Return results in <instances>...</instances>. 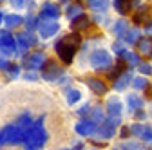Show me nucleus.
Listing matches in <instances>:
<instances>
[{"instance_id":"1","label":"nucleus","mask_w":152,"mask_h":150,"mask_svg":"<svg viewBox=\"0 0 152 150\" xmlns=\"http://www.w3.org/2000/svg\"><path fill=\"white\" fill-rule=\"evenodd\" d=\"M80 42H82V38H80V34L76 31L67 34V36H64L60 42H56V45H54L56 54L60 56V60L64 63H71L72 62V56H74L76 49L80 47Z\"/></svg>"},{"instance_id":"2","label":"nucleus","mask_w":152,"mask_h":150,"mask_svg":"<svg viewBox=\"0 0 152 150\" xmlns=\"http://www.w3.org/2000/svg\"><path fill=\"white\" fill-rule=\"evenodd\" d=\"M45 139H47V134H45V128H44V116H42L29 128H26V145H24V148L26 150H38V148L44 146Z\"/></svg>"},{"instance_id":"3","label":"nucleus","mask_w":152,"mask_h":150,"mask_svg":"<svg viewBox=\"0 0 152 150\" xmlns=\"http://www.w3.org/2000/svg\"><path fill=\"white\" fill-rule=\"evenodd\" d=\"M6 143L18 145V143H26V128H20L18 125H7L0 130V146H4Z\"/></svg>"},{"instance_id":"4","label":"nucleus","mask_w":152,"mask_h":150,"mask_svg":"<svg viewBox=\"0 0 152 150\" xmlns=\"http://www.w3.org/2000/svg\"><path fill=\"white\" fill-rule=\"evenodd\" d=\"M91 63L96 71H105V69H109L112 65V58L105 49H98V51H94L91 54Z\"/></svg>"},{"instance_id":"5","label":"nucleus","mask_w":152,"mask_h":150,"mask_svg":"<svg viewBox=\"0 0 152 150\" xmlns=\"http://www.w3.org/2000/svg\"><path fill=\"white\" fill-rule=\"evenodd\" d=\"M36 29L40 31L42 38H49V36H53V34L58 33L60 25H58V22H56V20H47V18H44V20L38 22V27Z\"/></svg>"},{"instance_id":"6","label":"nucleus","mask_w":152,"mask_h":150,"mask_svg":"<svg viewBox=\"0 0 152 150\" xmlns=\"http://www.w3.org/2000/svg\"><path fill=\"white\" fill-rule=\"evenodd\" d=\"M42 76L49 82L56 80V78H60L62 76V69L56 65V62H45V65L42 67Z\"/></svg>"},{"instance_id":"7","label":"nucleus","mask_w":152,"mask_h":150,"mask_svg":"<svg viewBox=\"0 0 152 150\" xmlns=\"http://www.w3.org/2000/svg\"><path fill=\"white\" fill-rule=\"evenodd\" d=\"M24 65L27 69H42V65H45V54L34 52V54L27 56V58L24 60Z\"/></svg>"},{"instance_id":"8","label":"nucleus","mask_w":152,"mask_h":150,"mask_svg":"<svg viewBox=\"0 0 152 150\" xmlns=\"http://www.w3.org/2000/svg\"><path fill=\"white\" fill-rule=\"evenodd\" d=\"M136 24H143L145 27H152V6H145L136 16H134Z\"/></svg>"},{"instance_id":"9","label":"nucleus","mask_w":152,"mask_h":150,"mask_svg":"<svg viewBox=\"0 0 152 150\" xmlns=\"http://www.w3.org/2000/svg\"><path fill=\"white\" fill-rule=\"evenodd\" d=\"M0 51L4 54H13L16 51V42L11 34H2L0 36Z\"/></svg>"},{"instance_id":"10","label":"nucleus","mask_w":152,"mask_h":150,"mask_svg":"<svg viewBox=\"0 0 152 150\" xmlns=\"http://www.w3.org/2000/svg\"><path fill=\"white\" fill-rule=\"evenodd\" d=\"M74 130L78 132L80 136H92V132L96 130V127H94V123L91 121V119H82V121H78L74 125Z\"/></svg>"},{"instance_id":"11","label":"nucleus","mask_w":152,"mask_h":150,"mask_svg":"<svg viewBox=\"0 0 152 150\" xmlns=\"http://www.w3.org/2000/svg\"><path fill=\"white\" fill-rule=\"evenodd\" d=\"M60 16V9L56 4H44L42 7V18H47V20H56Z\"/></svg>"},{"instance_id":"12","label":"nucleus","mask_w":152,"mask_h":150,"mask_svg":"<svg viewBox=\"0 0 152 150\" xmlns=\"http://www.w3.org/2000/svg\"><path fill=\"white\" fill-rule=\"evenodd\" d=\"M123 72H127V62L121 58V60H118V63H116V67H114L110 72H109V78L110 80H118Z\"/></svg>"},{"instance_id":"13","label":"nucleus","mask_w":152,"mask_h":150,"mask_svg":"<svg viewBox=\"0 0 152 150\" xmlns=\"http://www.w3.org/2000/svg\"><path fill=\"white\" fill-rule=\"evenodd\" d=\"M87 85L96 92V94H105L107 92V85L102 82V80H98V78H91V80H87Z\"/></svg>"},{"instance_id":"14","label":"nucleus","mask_w":152,"mask_h":150,"mask_svg":"<svg viewBox=\"0 0 152 150\" xmlns=\"http://www.w3.org/2000/svg\"><path fill=\"white\" fill-rule=\"evenodd\" d=\"M107 112L109 114H120L121 112V101L116 96H112V98L107 100Z\"/></svg>"},{"instance_id":"15","label":"nucleus","mask_w":152,"mask_h":150,"mask_svg":"<svg viewBox=\"0 0 152 150\" xmlns=\"http://www.w3.org/2000/svg\"><path fill=\"white\" fill-rule=\"evenodd\" d=\"M130 82H132L130 72H123L118 80H114V89H116V90H123L125 87H129V83H130Z\"/></svg>"},{"instance_id":"16","label":"nucleus","mask_w":152,"mask_h":150,"mask_svg":"<svg viewBox=\"0 0 152 150\" xmlns=\"http://www.w3.org/2000/svg\"><path fill=\"white\" fill-rule=\"evenodd\" d=\"M140 107H143V100L140 96H136V94H129L127 96V108L129 110H136Z\"/></svg>"},{"instance_id":"17","label":"nucleus","mask_w":152,"mask_h":150,"mask_svg":"<svg viewBox=\"0 0 152 150\" xmlns=\"http://www.w3.org/2000/svg\"><path fill=\"white\" fill-rule=\"evenodd\" d=\"M127 31H129V24H127V20H118V22H114V25H112V33L116 34V36H125Z\"/></svg>"},{"instance_id":"18","label":"nucleus","mask_w":152,"mask_h":150,"mask_svg":"<svg viewBox=\"0 0 152 150\" xmlns=\"http://www.w3.org/2000/svg\"><path fill=\"white\" fill-rule=\"evenodd\" d=\"M138 49H140V52L145 54V56L152 54V38H141V40L138 42Z\"/></svg>"},{"instance_id":"19","label":"nucleus","mask_w":152,"mask_h":150,"mask_svg":"<svg viewBox=\"0 0 152 150\" xmlns=\"http://www.w3.org/2000/svg\"><path fill=\"white\" fill-rule=\"evenodd\" d=\"M114 7L118 9V13L127 15L132 7V0H114Z\"/></svg>"},{"instance_id":"20","label":"nucleus","mask_w":152,"mask_h":150,"mask_svg":"<svg viewBox=\"0 0 152 150\" xmlns=\"http://www.w3.org/2000/svg\"><path fill=\"white\" fill-rule=\"evenodd\" d=\"M87 4H89V7L94 9V11H105L110 2H109V0H87Z\"/></svg>"},{"instance_id":"21","label":"nucleus","mask_w":152,"mask_h":150,"mask_svg":"<svg viewBox=\"0 0 152 150\" xmlns=\"http://www.w3.org/2000/svg\"><path fill=\"white\" fill-rule=\"evenodd\" d=\"M87 25H89V18L85 15H80L78 18H74V20H72V29H76V31L85 29Z\"/></svg>"},{"instance_id":"22","label":"nucleus","mask_w":152,"mask_h":150,"mask_svg":"<svg viewBox=\"0 0 152 150\" xmlns=\"http://www.w3.org/2000/svg\"><path fill=\"white\" fill-rule=\"evenodd\" d=\"M125 42L127 44H136V42H140V29H129L125 33Z\"/></svg>"},{"instance_id":"23","label":"nucleus","mask_w":152,"mask_h":150,"mask_svg":"<svg viewBox=\"0 0 152 150\" xmlns=\"http://www.w3.org/2000/svg\"><path fill=\"white\" fill-rule=\"evenodd\" d=\"M91 121L92 123H100V121H103L105 118H103V110H102V107H92V110H91Z\"/></svg>"},{"instance_id":"24","label":"nucleus","mask_w":152,"mask_h":150,"mask_svg":"<svg viewBox=\"0 0 152 150\" xmlns=\"http://www.w3.org/2000/svg\"><path fill=\"white\" fill-rule=\"evenodd\" d=\"M24 20H22V16L20 15H7L6 16V25L7 27H18Z\"/></svg>"},{"instance_id":"25","label":"nucleus","mask_w":152,"mask_h":150,"mask_svg":"<svg viewBox=\"0 0 152 150\" xmlns=\"http://www.w3.org/2000/svg\"><path fill=\"white\" fill-rule=\"evenodd\" d=\"M121 56H123V60H125L129 65H138V63H140V58H138V54H136V52L123 51V52H121Z\"/></svg>"},{"instance_id":"26","label":"nucleus","mask_w":152,"mask_h":150,"mask_svg":"<svg viewBox=\"0 0 152 150\" xmlns=\"http://www.w3.org/2000/svg\"><path fill=\"white\" fill-rule=\"evenodd\" d=\"M16 42H20V47H22V49H27L29 45H33V42H34V40L31 38L29 34H26V33H24V34H18Z\"/></svg>"},{"instance_id":"27","label":"nucleus","mask_w":152,"mask_h":150,"mask_svg":"<svg viewBox=\"0 0 152 150\" xmlns=\"http://www.w3.org/2000/svg\"><path fill=\"white\" fill-rule=\"evenodd\" d=\"M80 98H82V92L76 90V89H72V90L67 92V103L69 105H74L76 101H80Z\"/></svg>"},{"instance_id":"28","label":"nucleus","mask_w":152,"mask_h":150,"mask_svg":"<svg viewBox=\"0 0 152 150\" xmlns=\"http://www.w3.org/2000/svg\"><path fill=\"white\" fill-rule=\"evenodd\" d=\"M16 125L20 127V128H29V127L33 125V123H31V118H29V114H22L20 118H18Z\"/></svg>"},{"instance_id":"29","label":"nucleus","mask_w":152,"mask_h":150,"mask_svg":"<svg viewBox=\"0 0 152 150\" xmlns=\"http://www.w3.org/2000/svg\"><path fill=\"white\" fill-rule=\"evenodd\" d=\"M132 87L140 90V89H147V87H148V83H147V80H145L143 76H138V78L132 80Z\"/></svg>"},{"instance_id":"30","label":"nucleus","mask_w":152,"mask_h":150,"mask_svg":"<svg viewBox=\"0 0 152 150\" xmlns=\"http://www.w3.org/2000/svg\"><path fill=\"white\" fill-rule=\"evenodd\" d=\"M82 15V9L78 7V6H69L67 7V16L71 18V20H74V18H78Z\"/></svg>"},{"instance_id":"31","label":"nucleus","mask_w":152,"mask_h":150,"mask_svg":"<svg viewBox=\"0 0 152 150\" xmlns=\"http://www.w3.org/2000/svg\"><path fill=\"white\" fill-rule=\"evenodd\" d=\"M138 69H140V72L143 74V76H148V74H152V65H150V63H147V62L138 63Z\"/></svg>"},{"instance_id":"32","label":"nucleus","mask_w":152,"mask_h":150,"mask_svg":"<svg viewBox=\"0 0 152 150\" xmlns=\"http://www.w3.org/2000/svg\"><path fill=\"white\" fill-rule=\"evenodd\" d=\"M143 130H145V125H141V123H134V125H130V132L134 134V136H138V138H141Z\"/></svg>"},{"instance_id":"33","label":"nucleus","mask_w":152,"mask_h":150,"mask_svg":"<svg viewBox=\"0 0 152 150\" xmlns=\"http://www.w3.org/2000/svg\"><path fill=\"white\" fill-rule=\"evenodd\" d=\"M141 139L147 141V143L152 141V127H147L145 125V130H143V134H141Z\"/></svg>"},{"instance_id":"34","label":"nucleus","mask_w":152,"mask_h":150,"mask_svg":"<svg viewBox=\"0 0 152 150\" xmlns=\"http://www.w3.org/2000/svg\"><path fill=\"white\" fill-rule=\"evenodd\" d=\"M121 150H140V145L138 143H134V141H125L123 145H121Z\"/></svg>"},{"instance_id":"35","label":"nucleus","mask_w":152,"mask_h":150,"mask_svg":"<svg viewBox=\"0 0 152 150\" xmlns=\"http://www.w3.org/2000/svg\"><path fill=\"white\" fill-rule=\"evenodd\" d=\"M7 71H9V76H11V78H16V76H18V71H20V69H18V65H9Z\"/></svg>"},{"instance_id":"36","label":"nucleus","mask_w":152,"mask_h":150,"mask_svg":"<svg viewBox=\"0 0 152 150\" xmlns=\"http://www.w3.org/2000/svg\"><path fill=\"white\" fill-rule=\"evenodd\" d=\"M11 4H13V7H15V9H20V7H24V6H26L24 0H11Z\"/></svg>"},{"instance_id":"37","label":"nucleus","mask_w":152,"mask_h":150,"mask_svg":"<svg viewBox=\"0 0 152 150\" xmlns=\"http://www.w3.org/2000/svg\"><path fill=\"white\" fill-rule=\"evenodd\" d=\"M27 27H29V29H34V27H38V24H36V18H34V16H29V20H27Z\"/></svg>"},{"instance_id":"38","label":"nucleus","mask_w":152,"mask_h":150,"mask_svg":"<svg viewBox=\"0 0 152 150\" xmlns=\"http://www.w3.org/2000/svg\"><path fill=\"white\" fill-rule=\"evenodd\" d=\"M112 49L116 51V52H123V51H121L123 47H121V44H120V42H116V44H112Z\"/></svg>"},{"instance_id":"39","label":"nucleus","mask_w":152,"mask_h":150,"mask_svg":"<svg viewBox=\"0 0 152 150\" xmlns=\"http://www.w3.org/2000/svg\"><path fill=\"white\" fill-rule=\"evenodd\" d=\"M129 134H130V128H129V127H123V128H121V138H127Z\"/></svg>"},{"instance_id":"40","label":"nucleus","mask_w":152,"mask_h":150,"mask_svg":"<svg viewBox=\"0 0 152 150\" xmlns=\"http://www.w3.org/2000/svg\"><path fill=\"white\" fill-rule=\"evenodd\" d=\"M0 69H9V63L4 58H0Z\"/></svg>"},{"instance_id":"41","label":"nucleus","mask_w":152,"mask_h":150,"mask_svg":"<svg viewBox=\"0 0 152 150\" xmlns=\"http://www.w3.org/2000/svg\"><path fill=\"white\" fill-rule=\"evenodd\" d=\"M145 118H147L145 112H141V110H138V112H136V119H145Z\"/></svg>"},{"instance_id":"42","label":"nucleus","mask_w":152,"mask_h":150,"mask_svg":"<svg viewBox=\"0 0 152 150\" xmlns=\"http://www.w3.org/2000/svg\"><path fill=\"white\" fill-rule=\"evenodd\" d=\"M94 18H96V22H102V24H103V22L107 20V18H105L103 15H96V16H94Z\"/></svg>"},{"instance_id":"43","label":"nucleus","mask_w":152,"mask_h":150,"mask_svg":"<svg viewBox=\"0 0 152 150\" xmlns=\"http://www.w3.org/2000/svg\"><path fill=\"white\" fill-rule=\"evenodd\" d=\"M26 80H31V82H34V80H36V74H33V72L26 74Z\"/></svg>"},{"instance_id":"44","label":"nucleus","mask_w":152,"mask_h":150,"mask_svg":"<svg viewBox=\"0 0 152 150\" xmlns=\"http://www.w3.org/2000/svg\"><path fill=\"white\" fill-rule=\"evenodd\" d=\"M74 150H82V145L78 143V145H76V146H74Z\"/></svg>"},{"instance_id":"45","label":"nucleus","mask_w":152,"mask_h":150,"mask_svg":"<svg viewBox=\"0 0 152 150\" xmlns=\"http://www.w3.org/2000/svg\"><path fill=\"white\" fill-rule=\"evenodd\" d=\"M2 18H4V16H2V13H0V22H2Z\"/></svg>"},{"instance_id":"46","label":"nucleus","mask_w":152,"mask_h":150,"mask_svg":"<svg viewBox=\"0 0 152 150\" xmlns=\"http://www.w3.org/2000/svg\"><path fill=\"white\" fill-rule=\"evenodd\" d=\"M62 2H67V0H62Z\"/></svg>"},{"instance_id":"47","label":"nucleus","mask_w":152,"mask_h":150,"mask_svg":"<svg viewBox=\"0 0 152 150\" xmlns=\"http://www.w3.org/2000/svg\"><path fill=\"white\" fill-rule=\"evenodd\" d=\"M112 150H116V148H112Z\"/></svg>"},{"instance_id":"48","label":"nucleus","mask_w":152,"mask_h":150,"mask_svg":"<svg viewBox=\"0 0 152 150\" xmlns=\"http://www.w3.org/2000/svg\"><path fill=\"white\" fill-rule=\"evenodd\" d=\"M64 150H65V148H64Z\"/></svg>"}]
</instances>
